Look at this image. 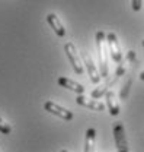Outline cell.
I'll list each match as a JSON object with an SVG mask.
<instances>
[{"mask_svg":"<svg viewBox=\"0 0 144 152\" xmlns=\"http://www.w3.org/2000/svg\"><path fill=\"white\" fill-rule=\"evenodd\" d=\"M96 47H98V56H99V67H101V76L108 77V50H106V34L103 31L96 32Z\"/></svg>","mask_w":144,"mask_h":152,"instance_id":"cell-1","label":"cell"},{"mask_svg":"<svg viewBox=\"0 0 144 152\" xmlns=\"http://www.w3.org/2000/svg\"><path fill=\"white\" fill-rule=\"evenodd\" d=\"M64 51H66V54H67L69 60H70L73 70L77 75H83V72H85L83 70V64H82V60H80V57L77 54V50H76L74 44L73 42H66L64 44Z\"/></svg>","mask_w":144,"mask_h":152,"instance_id":"cell-2","label":"cell"},{"mask_svg":"<svg viewBox=\"0 0 144 152\" xmlns=\"http://www.w3.org/2000/svg\"><path fill=\"white\" fill-rule=\"evenodd\" d=\"M114 139H115V146L119 152H128V142H127L125 129L121 121H117L114 124Z\"/></svg>","mask_w":144,"mask_h":152,"instance_id":"cell-3","label":"cell"},{"mask_svg":"<svg viewBox=\"0 0 144 152\" xmlns=\"http://www.w3.org/2000/svg\"><path fill=\"white\" fill-rule=\"evenodd\" d=\"M106 45H108V51L112 57V60L115 63H119L122 60V53H121V47H119L117 34H114V32L106 34Z\"/></svg>","mask_w":144,"mask_h":152,"instance_id":"cell-4","label":"cell"},{"mask_svg":"<svg viewBox=\"0 0 144 152\" xmlns=\"http://www.w3.org/2000/svg\"><path fill=\"white\" fill-rule=\"evenodd\" d=\"M44 108H45V111L54 114V115L60 117V118H63V120H67V121L73 120V117H74L73 111L67 110V108H64V107H61V105H58V104L54 102V101H47V102L44 104Z\"/></svg>","mask_w":144,"mask_h":152,"instance_id":"cell-5","label":"cell"},{"mask_svg":"<svg viewBox=\"0 0 144 152\" xmlns=\"http://www.w3.org/2000/svg\"><path fill=\"white\" fill-rule=\"evenodd\" d=\"M76 102L79 104V105H82V107H86V108H90V110H93V111H103L105 110V104L103 102H101L99 99H96V98H86V96H83V94H77L76 96Z\"/></svg>","mask_w":144,"mask_h":152,"instance_id":"cell-6","label":"cell"},{"mask_svg":"<svg viewBox=\"0 0 144 152\" xmlns=\"http://www.w3.org/2000/svg\"><path fill=\"white\" fill-rule=\"evenodd\" d=\"M83 58H85L86 70H88V73H89V76H90V80H92L93 83H99L102 76H101V72H98V67L95 66V63H93L90 54L89 53H85V54H83Z\"/></svg>","mask_w":144,"mask_h":152,"instance_id":"cell-7","label":"cell"},{"mask_svg":"<svg viewBox=\"0 0 144 152\" xmlns=\"http://www.w3.org/2000/svg\"><path fill=\"white\" fill-rule=\"evenodd\" d=\"M58 83H60L63 88L72 91L74 94H85V91H86L83 85H80L79 82H74V80L69 79V77H64V76H60V77H58Z\"/></svg>","mask_w":144,"mask_h":152,"instance_id":"cell-8","label":"cell"},{"mask_svg":"<svg viewBox=\"0 0 144 152\" xmlns=\"http://www.w3.org/2000/svg\"><path fill=\"white\" fill-rule=\"evenodd\" d=\"M47 22L50 23L51 29H54V32L58 35V37L63 38L66 35V29H64L61 20L58 19V16H57L55 13H48V15H47Z\"/></svg>","mask_w":144,"mask_h":152,"instance_id":"cell-9","label":"cell"},{"mask_svg":"<svg viewBox=\"0 0 144 152\" xmlns=\"http://www.w3.org/2000/svg\"><path fill=\"white\" fill-rule=\"evenodd\" d=\"M105 99H106V105H108V108H109V114L111 115H118L119 114V102L117 99L115 92L114 91H106Z\"/></svg>","mask_w":144,"mask_h":152,"instance_id":"cell-10","label":"cell"},{"mask_svg":"<svg viewBox=\"0 0 144 152\" xmlns=\"http://www.w3.org/2000/svg\"><path fill=\"white\" fill-rule=\"evenodd\" d=\"M95 140H96V130H95L93 127H90V129L86 130V137H85V152L93 151Z\"/></svg>","mask_w":144,"mask_h":152,"instance_id":"cell-11","label":"cell"},{"mask_svg":"<svg viewBox=\"0 0 144 152\" xmlns=\"http://www.w3.org/2000/svg\"><path fill=\"white\" fill-rule=\"evenodd\" d=\"M12 132V127H10V124H7L1 117H0V133H3V134H9V133Z\"/></svg>","mask_w":144,"mask_h":152,"instance_id":"cell-12","label":"cell"},{"mask_svg":"<svg viewBox=\"0 0 144 152\" xmlns=\"http://www.w3.org/2000/svg\"><path fill=\"white\" fill-rule=\"evenodd\" d=\"M106 88H101V89H95L93 92H92V98H96V99H99L102 95H105L106 94Z\"/></svg>","mask_w":144,"mask_h":152,"instance_id":"cell-13","label":"cell"},{"mask_svg":"<svg viewBox=\"0 0 144 152\" xmlns=\"http://www.w3.org/2000/svg\"><path fill=\"white\" fill-rule=\"evenodd\" d=\"M132 10L134 12H138L141 9V4H143V0H132Z\"/></svg>","mask_w":144,"mask_h":152,"instance_id":"cell-14","label":"cell"},{"mask_svg":"<svg viewBox=\"0 0 144 152\" xmlns=\"http://www.w3.org/2000/svg\"><path fill=\"white\" fill-rule=\"evenodd\" d=\"M130 85H131V80H128V83L124 86V91L121 92V98H125V96H127V94H128V89H130Z\"/></svg>","mask_w":144,"mask_h":152,"instance_id":"cell-15","label":"cell"},{"mask_svg":"<svg viewBox=\"0 0 144 152\" xmlns=\"http://www.w3.org/2000/svg\"><path fill=\"white\" fill-rule=\"evenodd\" d=\"M128 58L134 61V58H135V54H134V51H128Z\"/></svg>","mask_w":144,"mask_h":152,"instance_id":"cell-16","label":"cell"},{"mask_svg":"<svg viewBox=\"0 0 144 152\" xmlns=\"http://www.w3.org/2000/svg\"><path fill=\"white\" fill-rule=\"evenodd\" d=\"M140 79H141V80H144V72H141V73H140Z\"/></svg>","mask_w":144,"mask_h":152,"instance_id":"cell-17","label":"cell"},{"mask_svg":"<svg viewBox=\"0 0 144 152\" xmlns=\"http://www.w3.org/2000/svg\"><path fill=\"white\" fill-rule=\"evenodd\" d=\"M143 47H144V39H143Z\"/></svg>","mask_w":144,"mask_h":152,"instance_id":"cell-18","label":"cell"}]
</instances>
